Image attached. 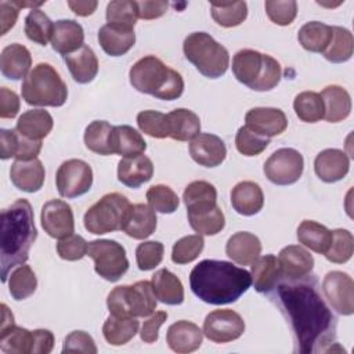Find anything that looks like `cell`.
Returning a JSON list of instances; mask_svg holds the SVG:
<instances>
[{"instance_id":"15","label":"cell","mask_w":354,"mask_h":354,"mask_svg":"<svg viewBox=\"0 0 354 354\" xmlns=\"http://www.w3.org/2000/svg\"><path fill=\"white\" fill-rule=\"evenodd\" d=\"M40 221L44 232L55 239H64L75 231L72 207L61 199H51L43 205Z\"/></svg>"},{"instance_id":"30","label":"cell","mask_w":354,"mask_h":354,"mask_svg":"<svg viewBox=\"0 0 354 354\" xmlns=\"http://www.w3.org/2000/svg\"><path fill=\"white\" fill-rule=\"evenodd\" d=\"M231 205L242 216H254L264 205L263 189L254 181H241L231 191Z\"/></svg>"},{"instance_id":"32","label":"cell","mask_w":354,"mask_h":354,"mask_svg":"<svg viewBox=\"0 0 354 354\" xmlns=\"http://www.w3.org/2000/svg\"><path fill=\"white\" fill-rule=\"evenodd\" d=\"M324 101V119L329 123H337L348 118L351 112V97L346 88L332 84L321 91Z\"/></svg>"},{"instance_id":"47","label":"cell","mask_w":354,"mask_h":354,"mask_svg":"<svg viewBox=\"0 0 354 354\" xmlns=\"http://www.w3.org/2000/svg\"><path fill=\"white\" fill-rule=\"evenodd\" d=\"M293 109L297 118L306 123H315L324 119V101L319 93L303 91L295 97Z\"/></svg>"},{"instance_id":"41","label":"cell","mask_w":354,"mask_h":354,"mask_svg":"<svg viewBox=\"0 0 354 354\" xmlns=\"http://www.w3.org/2000/svg\"><path fill=\"white\" fill-rule=\"evenodd\" d=\"M332 39V26L311 21L304 24L297 33V40L301 47L310 53H324Z\"/></svg>"},{"instance_id":"26","label":"cell","mask_w":354,"mask_h":354,"mask_svg":"<svg viewBox=\"0 0 354 354\" xmlns=\"http://www.w3.org/2000/svg\"><path fill=\"white\" fill-rule=\"evenodd\" d=\"M51 46L64 57L79 50L84 46V30L82 25L73 19L55 21Z\"/></svg>"},{"instance_id":"37","label":"cell","mask_w":354,"mask_h":354,"mask_svg":"<svg viewBox=\"0 0 354 354\" xmlns=\"http://www.w3.org/2000/svg\"><path fill=\"white\" fill-rule=\"evenodd\" d=\"M169 137L176 141L194 140L201 133L199 116L185 108H177L167 113Z\"/></svg>"},{"instance_id":"19","label":"cell","mask_w":354,"mask_h":354,"mask_svg":"<svg viewBox=\"0 0 354 354\" xmlns=\"http://www.w3.org/2000/svg\"><path fill=\"white\" fill-rule=\"evenodd\" d=\"M350 170V159L346 152L328 148L321 151L314 160V171L324 183H336L343 180Z\"/></svg>"},{"instance_id":"10","label":"cell","mask_w":354,"mask_h":354,"mask_svg":"<svg viewBox=\"0 0 354 354\" xmlns=\"http://www.w3.org/2000/svg\"><path fill=\"white\" fill-rule=\"evenodd\" d=\"M87 256L94 260L95 272L109 282L119 281L129 270L124 248L112 239H95L88 242Z\"/></svg>"},{"instance_id":"2","label":"cell","mask_w":354,"mask_h":354,"mask_svg":"<svg viewBox=\"0 0 354 354\" xmlns=\"http://www.w3.org/2000/svg\"><path fill=\"white\" fill-rule=\"evenodd\" d=\"M252 285L250 272L224 260H202L189 274L194 295L214 306L236 301Z\"/></svg>"},{"instance_id":"57","label":"cell","mask_w":354,"mask_h":354,"mask_svg":"<svg viewBox=\"0 0 354 354\" xmlns=\"http://www.w3.org/2000/svg\"><path fill=\"white\" fill-rule=\"evenodd\" d=\"M88 243L80 235H69L57 243L58 256L68 261H76L87 254Z\"/></svg>"},{"instance_id":"28","label":"cell","mask_w":354,"mask_h":354,"mask_svg":"<svg viewBox=\"0 0 354 354\" xmlns=\"http://www.w3.org/2000/svg\"><path fill=\"white\" fill-rule=\"evenodd\" d=\"M156 221L155 210L151 206L136 203L130 206L122 231L133 239H145L155 232Z\"/></svg>"},{"instance_id":"45","label":"cell","mask_w":354,"mask_h":354,"mask_svg":"<svg viewBox=\"0 0 354 354\" xmlns=\"http://www.w3.org/2000/svg\"><path fill=\"white\" fill-rule=\"evenodd\" d=\"M37 288V278L33 270L26 266H18L8 278V290L14 300H25L35 293Z\"/></svg>"},{"instance_id":"17","label":"cell","mask_w":354,"mask_h":354,"mask_svg":"<svg viewBox=\"0 0 354 354\" xmlns=\"http://www.w3.org/2000/svg\"><path fill=\"white\" fill-rule=\"evenodd\" d=\"M189 155L201 166L216 167L221 165L227 156L224 141L212 133H199L189 142Z\"/></svg>"},{"instance_id":"35","label":"cell","mask_w":354,"mask_h":354,"mask_svg":"<svg viewBox=\"0 0 354 354\" xmlns=\"http://www.w3.org/2000/svg\"><path fill=\"white\" fill-rule=\"evenodd\" d=\"M109 145L112 153H118L123 158L144 153L147 149V142L142 136L129 124L113 126Z\"/></svg>"},{"instance_id":"11","label":"cell","mask_w":354,"mask_h":354,"mask_svg":"<svg viewBox=\"0 0 354 354\" xmlns=\"http://www.w3.org/2000/svg\"><path fill=\"white\" fill-rule=\"evenodd\" d=\"M55 185L62 198L73 199L84 195L93 185L91 166L82 159H68L57 170Z\"/></svg>"},{"instance_id":"53","label":"cell","mask_w":354,"mask_h":354,"mask_svg":"<svg viewBox=\"0 0 354 354\" xmlns=\"http://www.w3.org/2000/svg\"><path fill=\"white\" fill-rule=\"evenodd\" d=\"M137 124L140 130L153 138H166L169 137V120L167 115L159 111H141L137 115Z\"/></svg>"},{"instance_id":"42","label":"cell","mask_w":354,"mask_h":354,"mask_svg":"<svg viewBox=\"0 0 354 354\" xmlns=\"http://www.w3.org/2000/svg\"><path fill=\"white\" fill-rule=\"evenodd\" d=\"M354 39L353 33L342 26H332V39L322 53L324 57L333 64H342L353 57Z\"/></svg>"},{"instance_id":"34","label":"cell","mask_w":354,"mask_h":354,"mask_svg":"<svg viewBox=\"0 0 354 354\" xmlns=\"http://www.w3.org/2000/svg\"><path fill=\"white\" fill-rule=\"evenodd\" d=\"M151 285L159 301L169 306H178L184 301V286L171 271L166 268L158 270L152 275Z\"/></svg>"},{"instance_id":"21","label":"cell","mask_w":354,"mask_h":354,"mask_svg":"<svg viewBox=\"0 0 354 354\" xmlns=\"http://www.w3.org/2000/svg\"><path fill=\"white\" fill-rule=\"evenodd\" d=\"M46 178L43 163L36 158L30 160H15L10 167V180L15 188L24 192H37Z\"/></svg>"},{"instance_id":"25","label":"cell","mask_w":354,"mask_h":354,"mask_svg":"<svg viewBox=\"0 0 354 354\" xmlns=\"http://www.w3.org/2000/svg\"><path fill=\"white\" fill-rule=\"evenodd\" d=\"M250 278L254 285V289L259 293L272 292L282 279V271L278 261V257L274 254L259 256L252 263Z\"/></svg>"},{"instance_id":"8","label":"cell","mask_w":354,"mask_h":354,"mask_svg":"<svg viewBox=\"0 0 354 354\" xmlns=\"http://www.w3.org/2000/svg\"><path fill=\"white\" fill-rule=\"evenodd\" d=\"M109 314L119 317H148L155 313L158 300L149 281L113 288L106 299Z\"/></svg>"},{"instance_id":"59","label":"cell","mask_w":354,"mask_h":354,"mask_svg":"<svg viewBox=\"0 0 354 354\" xmlns=\"http://www.w3.org/2000/svg\"><path fill=\"white\" fill-rule=\"evenodd\" d=\"M167 319L166 311H156L151 314V317L144 321L140 332V337L144 343H155L159 337V328L165 324Z\"/></svg>"},{"instance_id":"14","label":"cell","mask_w":354,"mask_h":354,"mask_svg":"<svg viewBox=\"0 0 354 354\" xmlns=\"http://www.w3.org/2000/svg\"><path fill=\"white\" fill-rule=\"evenodd\" d=\"M322 292L330 307L342 315L354 313V282L343 271H329L322 281Z\"/></svg>"},{"instance_id":"43","label":"cell","mask_w":354,"mask_h":354,"mask_svg":"<svg viewBox=\"0 0 354 354\" xmlns=\"http://www.w3.org/2000/svg\"><path fill=\"white\" fill-rule=\"evenodd\" d=\"M25 35L30 41L46 46L54 32L53 21L39 8L30 10L25 17Z\"/></svg>"},{"instance_id":"1","label":"cell","mask_w":354,"mask_h":354,"mask_svg":"<svg viewBox=\"0 0 354 354\" xmlns=\"http://www.w3.org/2000/svg\"><path fill=\"white\" fill-rule=\"evenodd\" d=\"M277 296L295 333L299 351H322L335 336L336 318L322 299L314 278L279 282Z\"/></svg>"},{"instance_id":"60","label":"cell","mask_w":354,"mask_h":354,"mask_svg":"<svg viewBox=\"0 0 354 354\" xmlns=\"http://www.w3.org/2000/svg\"><path fill=\"white\" fill-rule=\"evenodd\" d=\"M21 102L19 97L15 91L1 87L0 88V118L1 119H12L17 116L19 111Z\"/></svg>"},{"instance_id":"24","label":"cell","mask_w":354,"mask_h":354,"mask_svg":"<svg viewBox=\"0 0 354 354\" xmlns=\"http://www.w3.org/2000/svg\"><path fill=\"white\" fill-rule=\"evenodd\" d=\"M32 66V55L29 50L19 44L12 43L3 48L0 55L1 75L10 80H21L28 76Z\"/></svg>"},{"instance_id":"27","label":"cell","mask_w":354,"mask_h":354,"mask_svg":"<svg viewBox=\"0 0 354 354\" xmlns=\"http://www.w3.org/2000/svg\"><path fill=\"white\" fill-rule=\"evenodd\" d=\"M98 43L111 57H120L130 51L136 43L134 29L105 24L98 30Z\"/></svg>"},{"instance_id":"3","label":"cell","mask_w":354,"mask_h":354,"mask_svg":"<svg viewBox=\"0 0 354 354\" xmlns=\"http://www.w3.org/2000/svg\"><path fill=\"white\" fill-rule=\"evenodd\" d=\"M0 267L1 281L7 282L11 268L24 264L37 238L35 216L26 199H18L0 214Z\"/></svg>"},{"instance_id":"23","label":"cell","mask_w":354,"mask_h":354,"mask_svg":"<svg viewBox=\"0 0 354 354\" xmlns=\"http://www.w3.org/2000/svg\"><path fill=\"white\" fill-rule=\"evenodd\" d=\"M152 176L153 163L144 153L124 156L118 165V180L129 188L141 187L144 183L149 181Z\"/></svg>"},{"instance_id":"54","label":"cell","mask_w":354,"mask_h":354,"mask_svg":"<svg viewBox=\"0 0 354 354\" xmlns=\"http://www.w3.org/2000/svg\"><path fill=\"white\" fill-rule=\"evenodd\" d=\"M268 144H270V138L256 134L246 126L239 127L235 136V147L238 152H241L245 156L260 155L268 147Z\"/></svg>"},{"instance_id":"33","label":"cell","mask_w":354,"mask_h":354,"mask_svg":"<svg viewBox=\"0 0 354 354\" xmlns=\"http://www.w3.org/2000/svg\"><path fill=\"white\" fill-rule=\"evenodd\" d=\"M183 201L187 206V214L210 210L217 206V191L207 181H192L185 187Z\"/></svg>"},{"instance_id":"29","label":"cell","mask_w":354,"mask_h":354,"mask_svg":"<svg viewBox=\"0 0 354 354\" xmlns=\"http://www.w3.org/2000/svg\"><path fill=\"white\" fill-rule=\"evenodd\" d=\"M227 256L239 266L252 264L261 253L260 239L248 231H239L230 236L225 245Z\"/></svg>"},{"instance_id":"55","label":"cell","mask_w":354,"mask_h":354,"mask_svg":"<svg viewBox=\"0 0 354 354\" xmlns=\"http://www.w3.org/2000/svg\"><path fill=\"white\" fill-rule=\"evenodd\" d=\"M264 7L271 22L279 26L290 25L297 15V3L295 0H267Z\"/></svg>"},{"instance_id":"52","label":"cell","mask_w":354,"mask_h":354,"mask_svg":"<svg viewBox=\"0 0 354 354\" xmlns=\"http://www.w3.org/2000/svg\"><path fill=\"white\" fill-rule=\"evenodd\" d=\"M205 246L202 235H187L178 239L171 249V261L176 264H188L198 259Z\"/></svg>"},{"instance_id":"36","label":"cell","mask_w":354,"mask_h":354,"mask_svg":"<svg viewBox=\"0 0 354 354\" xmlns=\"http://www.w3.org/2000/svg\"><path fill=\"white\" fill-rule=\"evenodd\" d=\"M53 116L47 111L29 109L18 118L15 130L26 138L41 141L53 130Z\"/></svg>"},{"instance_id":"5","label":"cell","mask_w":354,"mask_h":354,"mask_svg":"<svg viewBox=\"0 0 354 354\" xmlns=\"http://www.w3.org/2000/svg\"><path fill=\"white\" fill-rule=\"evenodd\" d=\"M232 73L239 83L254 91H270L278 86L282 69L271 55L243 48L232 58Z\"/></svg>"},{"instance_id":"6","label":"cell","mask_w":354,"mask_h":354,"mask_svg":"<svg viewBox=\"0 0 354 354\" xmlns=\"http://www.w3.org/2000/svg\"><path fill=\"white\" fill-rule=\"evenodd\" d=\"M21 95L28 105L62 106L68 98V87L54 66L40 62L24 79Z\"/></svg>"},{"instance_id":"40","label":"cell","mask_w":354,"mask_h":354,"mask_svg":"<svg viewBox=\"0 0 354 354\" xmlns=\"http://www.w3.org/2000/svg\"><path fill=\"white\" fill-rule=\"evenodd\" d=\"M138 326L140 324L136 317H119L109 314L104 322L102 335L109 344L122 346L129 343L136 336Z\"/></svg>"},{"instance_id":"18","label":"cell","mask_w":354,"mask_h":354,"mask_svg":"<svg viewBox=\"0 0 354 354\" xmlns=\"http://www.w3.org/2000/svg\"><path fill=\"white\" fill-rule=\"evenodd\" d=\"M282 271V278L288 281H297L311 274L314 267V257L299 245L285 246L278 256Z\"/></svg>"},{"instance_id":"61","label":"cell","mask_w":354,"mask_h":354,"mask_svg":"<svg viewBox=\"0 0 354 354\" xmlns=\"http://www.w3.org/2000/svg\"><path fill=\"white\" fill-rule=\"evenodd\" d=\"M138 10V18L141 19H155L162 17L167 11V3L162 0H144L136 1Z\"/></svg>"},{"instance_id":"56","label":"cell","mask_w":354,"mask_h":354,"mask_svg":"<svg viewBox=\"0 0 354 354\" xmlns=\"http://www.w3.org/2000/svg\"><path fill=\"white\" fill-rule=\"evenodd\" d=\"M163 243L158 241H147L137 246L136 249V261L141 271L153 270L160 264L163 259Z\"/></svg>"},{"instance_id":"62","label":"cell","mask_w":354,"mask_h":354,"mask_svg":"<svg viewBox=\"0 0 354 354\" xmlns=\"http://www.w3.org/2000/svg\"><path fill=\"white\" fill-rule=\"evenodd\" d=\"M19 7L15 1H0V24H1V33L6 35L17 22Z\"/></svg>"},{"instance_id":"48","label":"cell","mask_w":354,"mask_h":354,"mask_svg":"<svg viewBox=\"0 0 354 354\" xmlns=\"http://www.w3.org/2000/svg\"><path fill=\"white\" fill-rule=\"evenodd\" d=\"M187 216L191 228L199 235H216L225 225L224 213L218 206L199 213H188Z\"/></svg>"},{"instance_id":"44","label":"cell","mask_w":354,"mask_h":354,"mask_svg":"<svg viewBox=\"0 0 354 354\" xmlns=\"http://www.w3.org/2000/svg\"><path fill=\"white\" fill-rule=\"evenodd\" d=\"M112 129L113 126H111L106 120L91 122L84 130L86 148L98 155H112V149L109 145Z\"/></svg>"},{"instance_id":"50","label":"cell","mask_w":354,"mask_h":354,"mask_svg":"<svg viewBox=\"0 0 354 354\" xmlns=\"http://www.w3.org/2000/svg\"><path fill=\"white\" fill-rule=\"evenodd\" d=\"M138 18L137 3L130 0H116L106 6V21L108 24L134 29Z\"/></svg>"},{"instance_id":"31","label":"cell","mask_w":354,"mask_h":354,"mask_svg":"<svg viewBox=\"0 0 354 354\" xmlns=\"http://www.w3.org/2000/svg\"><path fill=\"white\" fill-rule=\"evenodd\" d=\"M64 61L75 82L87 84L94 80L98 73V59L88 46H82L72 54L64 57Z\"/></svg>"},{"instance_id":"51","label":"cell","mask_w":354,"mask_h":354,"mask_svg":"<svg viewBox=\"0 0 354 354\" xmlns=\"http://www.w3.org/2000/svg\"><path fill=\"white\" fill-rule=\"evenodd\" d=\"M148 205L159 213L170 214L174 213L180 205V199L177 194L169 187L163 184H156L149 187L147 191Z\"/></svg>"},{"instance_id":"20","label":"cell","mask_w":354,"mask_h":354,"mask_svg":"<svg viewBox=\"0 0 354 354\" xmlns=\"http://www.w3.org/2000/svg\"><path fill=\"white\" fill-rule=\"evenodd\" d=\"M0 147L1 159L15 158L17 160H30L36 159L41 149V141L30 140L24 137L15 129H1L0 130Z\"/></svg>"},{"instance_id":"38","label":"cell","mask_w":354,"mask_h":354,"mask_svg":"<svg viewBox=\"0 0 354 354\" xmlns=\"http://www.w3.org/2000/svg\"><path fill=\"white\" fill-rule=\"evenodd\" d=\"M0 348L7 354H33L35 332L15 324L0 329Z\"/></svg>"},{"instance_id":"64","label":"cell","mask_w":354,"mask_h":354,"mask_svg":"<svg viewBox=\"0 0 354 354\" xmlns=\"http://www.w3.org/2000/svg\"><path fill=\"white\" fill-rule=\"evenodd\" d=\"M98 3L95 0H77V1H73V0H69L68 1V7L79 17H88L91 15L95 8H97Z\"/></svg>"},{"instance_id":"13","label":"cell","mask_w":354,"mask_h":354,"mask_svg":"<svg viewBox=\"0 0 354 354\" xmlns=\"http://www.w3.org/2000/svg\"><path fill=\"white\" fill-rule=\"evenodd\" d=\"M203 335L214 343H228L245 332V321L234 310H214L203 321Z\"/></svg>"},{"instance_id":"4","label":"cell","mask_w":354,"mask_h":354,"mask_svg":"<svg viewBox=\"0 0 354 354\" xmlns=\"http://www.w3.org/2000/svg\"><path fill=\"white\" fill-rule=\"evenodd\" d=\"M129 79L133 88L158 100L173 101L180 98L184 91L181 75L155 55H145L138 59L130 68Z\"/></svg>"},{"instance_id":"58","label":"cell","mask_w":354,"mask_h":354,"mask_svg":"<svg viewBox=\"0 0 354 354\" xmlns=\"http://www.w3.org/2000/svg\"><path fill=\"white\" fill-rule=\"evenodd\" d=\"M97 351L98 350L94 339L84 330H73L64 340L62 353L95 354Z\"/></svg>"},{"instance_id":"49","label":"cell","mask_w":354,"mask_h":354,"mask_svg":"<svg viewBox=\"0 0 354 354\" xmlns=\"http://www.w3.org/2000/svg\"><path fill=\"white\" fill-rule=\"evenodd\" d=\"M354 252V238L348 230L337 228L332 231V243L324 254L329 261L336 264L347 263Z\"/></svg>"},{"instance_id":"63","label":"cell","mask_w":354,"mask_h":354,"mask_svg":"<svg viewBox=\"0 0 354 354\" xmlns=\"http://www.w3.org/2000/svg\"><path fill=\"white\" fill-rule=\"evenodd\" d=\"M33 354H48L54 347V335L48 329H35Z\"/></svg>"},{"instance_id":"16","label":"cell","mask_w":354,"mask_h":354,"mask_svg":"<svg viewBox=\"0 0 354 354\" xmlns=\"http://www.w3.org/2000/svg\"><path fill=\"white\" fill-rule=\"evenodd\" d=\"M245 126L261 137L271 138L286 130L288 119L283 111L278 108L257 106L246 112Z\"/></svg>"},{"instance_id":"7","label":"cell","mask_w":354,"mask_h":354,"mask_svg":"<svg viewBox=\"0 0 354 354\" xmlns=\"http://www.w3.org/2000/svg\"><path fill=\"white\" fill-rule=\"evenodd\" d=\"M183 51L198 72L209 79L221 77L230 66L227 48L206 32L189 33L183 43Z\"/></svg>"},{"instance_id":"12","label":"cell","mask_w":354,"mask_h":354,"mask_svg":"<svg viewBox=\"0 0 354 354\" xmlns=\"http://www.w3.org/2000/svg\"><path fill=\"white\" fill-rule=\"evenodd\" d=\"M303 155L293 148L277 149L264 163L266 177L277 185L295 184L303 174Z\"/></svg>"},{"instance_id":"39","label":"cell","mask_w":354,"mask_h":354,"mask_svg":"<svg viewBox=\"0 0 354 354\" xmlns=\"http://www.w3.org/2000/svg\"><path fill=\"white\" fill-rule=\"evenodd\" d=\"M297 241L310 250L325 254L332 243V231L314 220H303L297 227Z\"/></svg>"},{"instance_id":"46","label":"cell","mask_w":354,"mask_h":354,"mask_svg":"<svg viewBox=\"0 0 354 354\" xmlns=\"http://www.w3.org/2000/svg\"><path fill=\"white\" fill-rule=\"evenodd\" d=\"M210 12L214 22L223 28H234L241 25L248 17V4L245 1L235 3H212Z\"/></svg>"},{"instance_id":"9","label":"cell","mask_w":354,"mask_h":354,"mask_svg":"<svg viewBox=\"0 0 354 354\" xmlns=\"http://www.w3.org/2000/svg\"><path fill=\"white\" fill-rule=\"evenodd\" d=\"M131 203L124 195L119 192L106 194L84 213V228L95 235L122 230Z\"/></svg>"},{"instance_id":"22","label":"cell","mask_w":354,"mask_h":354,"mask_svg":"<svg viewBox=\"0 0 354 354\" xmlns=\"http://www.w3.org/2000/svg\"><path fill=\"white\" fill-rule=\"evenodd\" d=\"M203 332L194 322L181 319L171 324L166 333V343L174 353H192L202 344Z\"/></svg>"}]
</instances>
